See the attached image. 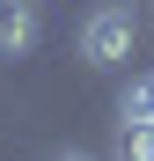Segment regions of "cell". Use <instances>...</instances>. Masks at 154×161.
Segmentation results:
<instances>
[{"mask_svg": "<svg viewBox=\"0 0 154 161\" xmlns=\"http://www.w3.org/2000/svg\"><path fill=\"white\" fill-rule=\"evenodd\" d=\"M30 44H37L30 0H0V59H30Z\"/></svg>", "mask_w": 154, "mask_h": 161, "instance_id": "cell-2", "label": "cell"}, {"mask_svg": "<svg viewBox=\"0 0 154 161\" xmlns=\"http://www.w3.org/2000/svg\"><path fill=\"white\" fill-rule=\"evenodd\" d=\"M117 161H154V117H117Z\"/></svg>", "mask_w": 154, "mask_h": 161, "instance_id": "cell-3", "label": "cell"}, {"mask_svg": "<svg viewBox=\"0 0 154 161\" xmlns=\"http://www.w3.org/2000/svg\"><path fill=\"white\" fill-rule=\"evenodd\" d=\"M44 161H103V154H88V147H51Z\"/></svg>", "mask_w": 154, "mask_h": 161, "instance_id": "cell-5", "label": "cell"}, {"mask_svg": "<svg viewBox=\"0 0 154 161\" xmlns=\"http://www.w3.org/2000/svg\"><path fill=\"white\" fill-rule=\"evenodd\" d=\"M117 117H154V73H132V80H125Z\"/></svg>", "mask_w": 154, "mask_h": 161, "instance_id": "cell-4", "label": "cell"}, {"mask_svg": "<svg viewBox=\"0 0 154 161\" xmlns=\"http://www.w3.org/2000/svg\"><path fill=\"white\" fill-rule=\"evenodd\" d=\"M140 37H147L140 0H95L88 22H81V59H88L95 73H117V66H132Z\"/></svg>", "mask_w": 154, "mask_h": 161, "instance_id": "cell-1", "label": "cell"}]
</instances>
